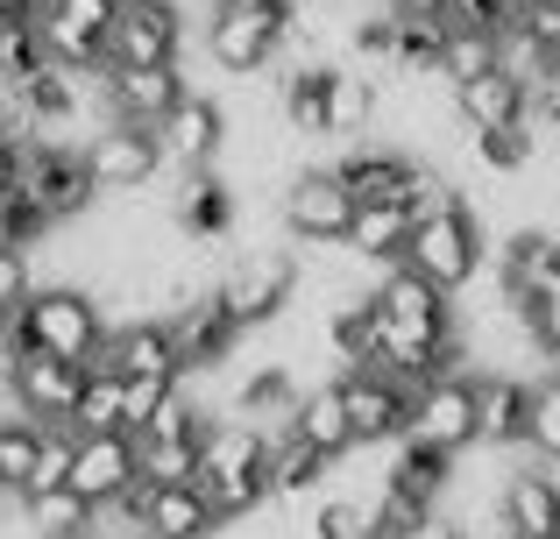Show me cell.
I'll use <instances>...</instances> for the list:
<instances>
[{"instance_id": "31", "label": "cell", "mask_w": 560, "mask_h": 539, "mask_svg": "<svg viewBox=\"0 0 560 539\" xmlns=\"http://www.w3.org/2000/svg\"><path fill=\"white\" fill-rule=\"evenodd\" d=\"M405 539H468V532H462V518H454V512H425Z\"/></svg>"}, {"instance_id": "19", "label": "cell", "mask_w": 560, "mask_h": 539, "mask_svg": "<svg viewBox=\"0 0 560 539\" xmlns=\"http://www.w3.org/2000/svg\"><path fill=\"white\" fill-rule=\"evenodd\" d=\"M504 526H511V539L560 532V476H553V461H533V469L504 476Z\"/></svg>"}, {"instance_id": "28", "label": "cell", "mask_w": 560, "mask_h": 539, "mask_svg": "<svg viewBox=\"0 0 560 539\" xmlns=\"http://www.w3.org/2000/svg\"><path fill=\"white\" fill-rule=\"evenodd\" d=\"M525 447L539 461H560V370H539L525 390Z\"/></svg>"}, {"instance_id": "30", "label": "cell", "mask_w": 560, "mask_h": 539, "mask_svg": "<svg viewBox=\"0 0 560 539\" xmlns=\"http://www.w3.org/2000/svg\"><path fill=\"white\" fill-rule=\"evenodd\" d=\"M518 0H447V22H476V28H511Z\"/></svg>"}, {"instance_id": "22", "label": "cell", "mask_w": 560, "mask_h": 539, "mask_svg": "<svg viewBox=\"0 0 560 539\" xmlns=\"http://www.w3.org/2000/svg\"><path fill=\"white\" fill-rule=\"evenodd\" d=\"M411 242V207L405 199H355V221H348V249L370 256V263H397Z\"/></svg>"}, {"instance_id": "6", "label": "cell", "mask_w": 560, "mask_h": 539, "mask_svg": "<svg viewBox=\"0 0 560 539\" xmlns=\"http://www.w3.org/2000/svg\"><path fill=\"white\" fill-rule=\"evenodd\" d=\"M85 171H93L100 199H121V192H150L156 178H164V142H156V128L142 121H107L85 136Z\"/></svg>"}, {"instance_id": "9", "label": "cell", "mask_w": 560, "mask_h": 539, "mask_svg": "<svg viewBox=\"0 0 560 539\" xmlns=\"http://www.w3.org/2000/svg\"><path fill=\"white\" fill-rule=\"evenodd\" d=\"M8 390H14V412L28 419H71V405H79L85 390V362L71 355H50V348H14L8 355Z\"/></svg>"}, {"instance_id": "27", "label": "cell", "mask_w": 560, "mask_h": 539, "mask_svg": "<svg viewBox=\"0 0 560 539\" xmlns=\"http://www.w3.org/2000/svg\"><path fill=\"white\" fill-rule=\"evenodd\" d=\"M191 476H199V441L136 433V483H191Z\"/></svg>"}, {"instance_id": "10", "label": "cell", "mask_w": 560, "mask_h": 539, "mask_svg": "<svg viewBox=\"0 0 560 539\" xmlns=\"http://www.w3.org/2000/svg\"><path fill=\"white\" fill-rule=\"evenodd\" d=\"M164 327H171V341H178V362H185V370H220V362H234V348L248 341V327L228 313L220 284H206L199 298H185Z\"/></svg>"}, {"instance_id": "12", "label": "cell", "mask_w": 560, "mask_h": 539, "mask_svg": "<svg viewBox=\"0 0 560 539\" xmlns=\"http://www.w3.org/2000/svg\"><path fill=\"white\" fill-rule=\"evenodd\" d=\"M156 142H164V164L171 171H206L220 164V150H228V107H220V93H191L178 107L156 121Z\"/></svg>"}, {"instance_id": "2", "label": "cell", "mask_w": 560, "mask_h": 539, "mask_svg": "<svg viewBox=\"0 0 560 539\" xmlns=\"http://www.w3.org/2000/svg\"><path fill=\"white\" fill-rule=\"evenodd\" d=\"M291 36V0H213L199 22V50L213 71L242 79V71H270Z\"/></svg>"}, {"instance_id": "20", "label": "cell", "mask_w": 560, "mask_h": 539, "mask_svg": "<svg viewBox=\"0 0 560 539\" xmlns=\"http://www.w3.org/2000/svg\"><path fill=\"white\" fill-rule=\"evenodd\" d=\"M525 390H533V376H504V370L476 376V441L482 447H525Z\"/></svg>"}, {"instance_id": "16", "label": "cell", "mask_w": 560, "mask_h": 539, "mask_svg": "<svg viewBox=\"0 0 560 539\" xmlns=\"http://www.w3.org/2000/svg\"><path fill=\"white\" fill-rule=\"evenodd\" d=\"M136 504H142L150 539H213L220 532V512L199 483H136Z\"/></svg>"}, {"instance_id": "35", "label": "cell", "mask_w": 560, "mask_h": 539, "mask_svg": "<svg viewBox=\"0 0 560 539\" xmlns=\"http://www.w3.org/2000/svg\"><path fill=\"white\" fill-rule=\"evenodd\" d=\"M533 539H560V532H533Z\"/></svg>"}, {"instance_id": "8", "label": "cell", "mask_w": 560, "mask_h": 539, "mask_svg": "<svg viewBox=\"0 0 560 539\" xmlns=\"http://www.w3.org/2000/svg\"><path fill=\"white\" fill-rule=\"evenodd\" d=\"M405 441L447 447V455L482 447L476 441V376H468V370H447V376H433V384H419L411 419H405Z\"/></svg>"}, {"instance_id": "14", "label": "cell", "mask_w": 560, "mask_h": 539, "mask_svg": "<svg viewBox=\"0 0 560 539\" xmlns=\"http://www.w3.org/2000/svg\"><path fill=\"white\" fill-rule=\"evenodd\" d=\"M341 384V405H348V426H355V447H390L397 433H405L411 419V390H397L383 370H341L334 376Z\"/></svg>"}, {"instance_id": "17", "label": "cell", "mask_w": 560, "mask_h": 539, "mask_svg": "<svg viewBox=\"0 0 560 539\" xmlns=\"http://www.w3.org/2000/svg\"><path fill=\"white\" fill-rule=\"evenodd\" d=\"M100 362L121 376H185L178 341H171L164 319H114L107 341H100Z\"/></svg>"}, {"instance_id": "26", "label": "cell", "mask_w": 560, "mask_h": 539, "mask_svg": "<svg viewBox=\"0 0 560 539\" xmlns=\"http://www.w3.org/2000/svg\"><path fill=\"white\" fill-rule=\"evenodd\" d=\"M71 419H79V433H114V426L128 433V384H121V370L93 362V370H85L79 405H71Z\"/></svg>"}, {"instance_id": "3", "label": "cell", "mask_w": 560, "mask_h": 539, "mask_svg": "<svg viewBox=\"0 0 560 539\" xmlns=\"http://www.w3.org/2000/svg\"><path fill=\"white\" fill-rule=\"evenodd\" d=\"M397 263H411L419 277H433L440 291H468L482 277V263H490V249H482V227L468 207L454 213H425V221H411V242Z\"/></svg>"}, {"instance_id": "24", "label": "cell", "mask_w": 560, "mask_h": 539, "mask_svg": "<svg viewBox=\"0 0 560 539\" xmlns=\"http://www.w3.org/2000/svg\"><path fill=\"white\" fill-rule=\"evenodd\" d=\"M327 469H334V455H319L305 433H291V426L270 433V504L277 497H313L327 483Z\"/></svg>"}, {"instance_id": "18", "label": "cell", "mask_w": 560, "mask_h": 539, "mask_svg": "<svg viewBox=\"0 0 560 539\" xmlns=\"http://www.w3.org/2000/svg\"><path fill=\"white\" fill-rule=\"evenodd\" d=\"M454 114H462L468 128L525 121V114H533V85H525L511 65H490L482 79H462V85H454Z\"/></svg>"}, {"instance_id": "13", "label": "cell", "mask_w": 560, "mask_h": 539, "mask_svg": "<svg viewBox=\"0 0 560 539\" xmlns=\"http://www.w3.org/2000/svg\"><path fill=\"white\" fill-rule=\"evenodd\" d=\"M185 93H191L185 57H178V65H107V114H114V121L156 128Z\"/></svg>"}, {"instance_id": "11", "label": "cell", "mask_w": 560, "mask_h": 539, "mask_svg": "<svg viewBox=\"0 0 560 539\" xmlns=\"http://www.w3.org/2000/svg\"><path fill=\"white\" fill-rule=\"evenodd\" d=\"M114 14H121V0H43L36 28H43V50L57 57V65H107V28Z\"/></svg>"}, {"instance_id": "23", "label": "cell", "mask_w": 560, "mask_h": 539, "mask_svg": "<svg viewBox=\"0 0 560 539\" xmlns=\"http://www.w3.org/2000/svg\"><path fill=\"white\" fill-rule=\"evenodd\" d=\"M291 433H305L319 455H348V447H355V426H348V405H341V384H334V376L299 390V405H291Z\"/></svg>"}, {"instance_id": "4", "label": "cell", "mask_w": 560, "mask_h": 539, "mask_svg": "<svg viewBox=\"0 0 560 539\" xmlns=\"http://www.w3.org/2000/svg\"><path fill=\"white\" fill-rule=\"evenodd\" d=\"M277 221H284L291 242H348V221H355V192L334 164H299L277 192Z\"/></svg>"}, {"instance_id": "29", "label": "cell", "mask_w": 560, "mask_h": 539, "mask_svg": "<svg viewBox=\"0 0 560 539\" xmlns=\"http://www.w3.org/2000/svg\"><path fill=\"white\" fill-rule=\"evenodd\" d=\"M36 291V263H28L22 242H0V305H22Z\"/></svg>"}, {"instance_id": "32", "label": "cell", "mask_w": 560, "mask_h": 539, "mask_svg": "<svg viewBox=\"0 0 560 539\" xmlns=\"http://www.w3.org/2000/svg\"><path fill=\"white\" fill-rule=\"evenodd\" d=\"M14 171H22V150H14V136H0V207L14 199Z\"/></svg>"}, {"instance_id": "5", "label": "cell", "mask_w": 560, "mask_h": 539, "mask_svg": "<svg viewBox=\"0 0 560 539\" xmlns=\"http://www.w3.org/2000/svg\"><path fill=\"white\" fill-rule=\"evenodd\" d=\"M220 298H228V313L242 319L248 333L270 327V319L299 298V249H242V256H228Z\"/></svg>"}, {"instance_id": "33", "label": "cell", "mask_w": 560, "mask_h": 539, "mask_svg": "<svg viewBox=\"0 0 560 539\" xmlns=\"http://www.w3.org/2000/svg\"><path fill=\"white\" fill-rule=\"evenodd\" d=\"M397 14H425V22H447V0H390Z\"/></svg>"}, {"instance_id": "15", "label": "cell", "mask_w": 560, "mask_h": 539, "mask_svg": "<svg viewBox=\"0 0 560 539\" xmlns=\"http://www.w3.org/2000/svg\"><path fill=\"white\" fill-rule=\"evenodd\" d=\"M71 490H79L85 504H114L136 490V433H79V447H71Z\"/></svg>"}, {"instance_id": "21", "label": "cell", "mask_w": 560, "mask_h": 539, "mask_svg": "<svg viewBox=\"0 0 560 539\" xmlns=\"http://www.w3.org/2000/svg\"><path fill=\"white\" fill-rule=\"evenodd\" d=\"M376 107H383V79L362 65H334L327 71V128L334 142H355L376 128Z\"/></svg>"}, {"instance_id": "7", "label": "cell", "mask_w": 560, "mask_h": 539, "mask_svg": "<svg viewBox=\"0 0 560 539\" xmlns=\"http://www.w3.org/2000/svg\"><path fill=\"white\" fill-rule=\"evenodd\" d=\"M191 14L178 0H121L107 28V65H178L191 50Z\"/></svg>"}, {"instance_id": "25", "label": "cell", "mask_w": 560, "mask_h": 539, "mask_svg": "<svg viewBox=\"0 0 560 539\" xmlns=\"http://www.w3.org/2000/svg\"><path fill=\"white\" fill-rule=\"evenodd\" d=\"M490 65H504V28L447 22V50H440V79H447V85H462V79H482Z\"/></svg>"}, {"instance_id": "1", "label": "cell", "mask_w": 560, "mask_h": 539, "mask_svg": "<svg viewBox=\"0 0 560 539\" xmlns=\"http://www.w3.org/2000/svg\"><path fill=\"white\" fill-rule=\"evenodd\" d=\"M100 341H107V305H100L93 284H36L22 305H14L8 327V355L14 348H50V355H71L93 370Z\"/></svg>"}, {"instance_id": "34", "label": "cell", "mask_w": 560, "mask_h": 539, "mask_svg": "<svg viewBox=\"0 0 560 539\" xmlns=\"http://www.w3.org/2000/svg\"><path fill=\"white\" fill-rule=\"evenodd\" d=\"M0 504H22V497H14V490H8V476H0Z\"/></svg>"}]
</instances>
